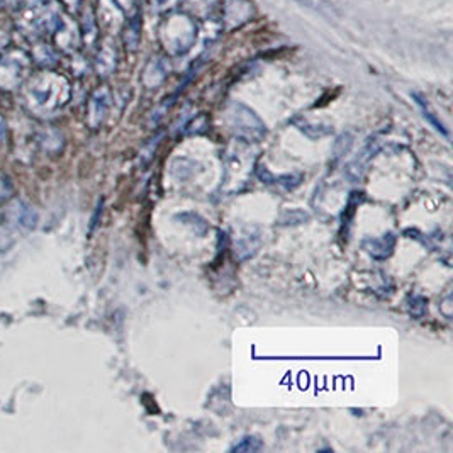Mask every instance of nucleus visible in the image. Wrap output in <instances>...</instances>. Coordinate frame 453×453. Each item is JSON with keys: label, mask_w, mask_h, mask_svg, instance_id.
I'll list each match as a JSON object with an SVG mask.
<instances>
[{"label": "nucleus", "mask_w": 453, "mask_h": 453, "mask_svg": "<svg viewBox=\"0 0 453 453\" xmlns=\"http://www.w3.org/2000/svg\"><path fill=\"white\" fill-rule=\"evenodd\" d=\"M7 138V124L4 121V118L0 116V144H4Z\"/></svg>", "instance_id": "f8f14e48"}, {"label": "nucleus", "mask_w": 453, "mask_h": 453, "mask_svg": "<svg viewBox=\"0 0 453 453\" xmlns=\"http://www.w3.org/2000/svg\"><path fill=\"white\" fill-rule=\"evenodd\" d=\"M29 68V60L24 53H11L0 60V88L11 90L22 82Z\"/></svg>", "instance_id": "20e7f679"}, {"label": "nucleus", "mask_w": 453, "mask_h": 453, "mask_svg": "<svg viewBox=\"0 0 453 453\" xmlns=\"http://www.w3.org/2000/svg\"><path fill=\"white\" fill-rule=\"evenodd\" d=\"M162 42L173 53L186 51L196 38V24L187 14H173L162 24Z\"/></svg>", "instance_id": "f03ea898"}, {"label": "nucleus", "mask_w": 453, "mask_h": 453, "mask_svg": "<svg viewBox=\"0 0 453 453\" xmlns=\"http://www.w3.org/2000/svg\"><path fill=\"white\" fill-rule=\"evenodd\" d=\"M109 101H111V94L105 87L97 88L92 97H90V103H88V124L92 127H97L99 124L103 123L104 118H105V112H107V107H109Z\"/></svg>", "instance_id": "39448f33"}, {"label": "nucleus", "mask_w": 453, "mask_h": 453, "mask_svg": "<svg viewBox=\"0 0 453 453\" xmlns=\"http://www.w3.org/2000/svg\"><path fill=\"white\" fill-rule=\"evenodd\" d=\"M260 449H262V443L257 438H245L242 445L234 447V450H238V452H242V450H245V452H257Z\"/></svg>", "instance_id": "9b49d317"}, {"label": "nucleus", "mask_w": 453, "mask_h": 453, "mask_svg": "<svg viewBox=\"0 0 453 453\" xmlns=\"http://www.w3.org/2000/svg\"><path fill=\"white\" fill-rule=\"evenodd\" d=\"M234 16H236V19H234L233 27H238L243 22L248 21L251 18V4L248 0H227L225 4V22H226V26H229V22L233 21Z\"/></svg>", "instance_id": "423d86ee"}, {"label": "nucleus", "mask_w": 453, "mask_h": 453, "mask_svg": "<svg viewBox=\"0 0 453 453\" xmlns=\"http://www.w3.org/2000/svg\"><path fill=\"white\" fill-rule=\"evenodd\" d=\"M12 214V221L16 223V226L22 229H35L38 225V212L36 209L26 204V203H18L16 207L11 211Z\"/></svg>", "instance_id": "0eeeda50"}, {"label": "nucleus", "mask_w": 453, "mask_h": 453, "mask_svg": "<svg viewBox=\"0 0 453 453\" xmlns=\"http://www.w3.org/2000/svg\"><path fill=\"white\" fill-rule=\"evenodd\" d=\"M70 99V83L62 75L42 72L31 79L24 90L27 109L36 116H50L62 109Z\"/></svg>", "instance_id": "f257e3e1"}, {"label": "nucleus", "mask_w": 453, "mask_h": 453, "mask_svg": "<svg viewBox=\"0 0 453 453\" xmlns=\"http://www.w3.org/2000/svg\"><path fill=\"white\" fill-rule=\"evenodd\" d=\"M229 124L233 131L247 140H260L265 134V124L258 116L242 104H234L229 111Z\"/></svg>", "instance_id": "7ed1b4c3"}, {"label": "nucleus", "mask_w": 453, "mask_h": 453, "mask_svg": "<svg viewBox=\"0 0 453 453\" xmlns=\"http://www.w3.org/2000/svg\"><path fill=\"white\" fill-rule=\"evenodd\" d=\"M395 243V238L392 234L382 236V238H373V240H367L364 243L365 250L371 253L372 257L375 258H386L392 253V248Z\"/></svg>", "instance_id": "6e6552de"}, {"label": "nucleus", "mask_w": 453, "mask_h": 453, "mask_svg": "<svg viewBox=\"0 0 453 453\" xmlns=\"http://www.w3.org/2000/svg\"><path fill=\"white\" fill-rule=\"evenodd\" d=\"M14 196V182L5 173H0V203L9 201Z\"/></svg>", "instance_id": "1a4fd4ad"}, {"label": "nucleus", "mask_w": 453, "mask_h": 453, "mask_svg": "<svg viewBox=\"0 0 453 453\" xmlns=\"http://www.w3.org/2000/svg\"><path fill=\"white\" fill-rule=\"evenodd\" d=\"M297 2H301V4H306V5L314 7V9H321V5H323V0H297Z\"/></svg>", "instance_id": "ddd939ff"}, {"label": "nucleus", "mask_w": 453, "mask_h": 453, "mask_svg": "<svg viewBox=\"0 0 453 453\" xmlns=\"http://www.w3.org/2000/svg\"><path fill=\"white\" fill-rule=\"evenodd\" d=\"M416 99H418V104H419V105H421V109H423V112H425V118H428V121H430V123H432L433 126H434V127H436V129H438V131H440V133H443V134H445V136H447V131H445V127H443V124L438 123V121H436V118H434V116H433L432 112H430V111H428V105H426V104H425V101H423V99H419V97H418V96H416Z\"/></svg>", "instance_id": "9d476101"}]
</instances>
